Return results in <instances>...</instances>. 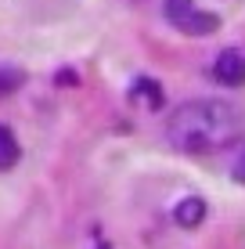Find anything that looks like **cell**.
Segmentation results:
<instances>
[{"label": "cell", "instance_id": "cell-3", "mask_svg": "<svg viewBox=\"0 0 245 249\" xmlns=\"http://www.w3.org/2000/svg\"><path fill=\"white\" fill-rule=\"evenodd\" d=\"M213 80L224 87H242L245 83V54L242 51H220L213 62Z\"/></svg>", "mask_w": 245, "mask_h": 249}, {"label": "cell", "instance_id": "cell-8", "mask_svg": "<svg viewBox=\"0 0 245 249\" xmlns=\"http://www.w3.org/2000/svg\"><path fill=\"white\" fill-rule=\"evenodd\" d=\"M22 83V72H0V87H4V94H11V87H18Z\"/></svg>", "mask_w": 245, "mask_h": 249}, {"label": "cell", "instance_id": "cell-6", "mask_svg": "<svg viewBox=\"0 0 245 249\" xmlns=\"http://www.w3.org/2000/svg\"><path fill=\"white\" fill-rule=\"evenodd\" d=\"M133 101H141V105H148V108H159L163 105V87H159L155 80H137L133 83Z\"/></svg>", "mask_w": 245, "mask_h": 249}, {"label": "cell", "instance_id": "cell-9", "mask_svg": "<svg viewBox=\"0 0 245 249\" xmlns=\"http://www.w3.org/2000/svg\"><path fill=\"white\" fill-rule=\"evenodd\" d=\"M137 4H145V0H137Z\"/></svg>", "mask_w": 245, "mask_h": 249}, {"label": "cell", "instance_id": "cell-5", "mask_svg": "<svg viewBox=\"0 0 245 249\" xmlns=\"http://www.w3.org/2000/svg\"><path fill=\"white\" fill-rule=\"evenodd\" d=\"M22 148H18V137H15L7 126H0V170H11L18 162Z\"/></svg>", "mask_w": 245, "mask_h": 249}, {"label": "cell", "instance_id": "cell-1", "mask_svg": "<svg viewBox=\"0 0 245 249\" xmlns=\"http://www.w3.org/2000/svg\"><path fill=\"white\" fill-rule=\"evenodd\" d=\"M245 137V112L224 98H195L177 105L166 123V141L188 156H213Z\"/></svg>", "mask_w": 245, "mask_h": 249}, {"label": "cell", "instance_id": "cell-2", "mask_svg": "<svg viewBox=\"0 0 245 249\" xmlns=\"http://www.w3.org/2000/svg\"><path fill=\"white\" fill-rule=\"evenodd\" d=\"M163 15L184 36H213L220 29V18L213 11H202L195 0H163Z\"/></svg>", "mask_w": 245, "mask_h": 249}, {"label": "cell", "instance_id": "cell-7", "mask_svg": "<svg viewBox=\"0 0 245 249\" xmlns=\"http://www.w3.org/2000/svg\"><path fill=\"white\" fill-rule=\"evenodd\" d=\"M231 174H234V181H242V184H245V148L234 152V166H231Z\"/></svg>", "mask_w": 245, "mask_h": 249}, {"label": "cell", "instance_id": "cell-4", "mask_svg": "<svg viewBox=\"0 0 245 249\" xmlns=\"http://www.w3.org/2000/svg\"><path fill=\"white\" fill-rule=\"evenodd\" d=\"M173 220L180 228H198L202 220H206V199H198V195L180 199V202L173 206Z\"/></svg>", "mask_w": 245, "mask_h": 249}]
</instances>
